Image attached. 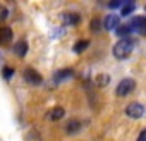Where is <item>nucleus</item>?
I'll list each match as a JSON object with an SVG mask.
<instances>
[{"label":"nucleus","mask_w":146,"mask_h":141,"mask_svg":"<svg viewBox=\"0 0 146 141\" xmlns=\"http://www.w3.org/2000/svg\"><path fill=\"white\" fill-rule=\"evenodd\" d=\"M72 74H74V70H72V69H60V70H57V72L53 74V81L55 83H62L64 79L70 78Z\"/></svg>","instance_id":"8"},{"label":"nucleus","mask_w":146,"mask_h":141,"mask_svg":"<svg viewBox=\"0 0 146 141\" xmlns=\"http://www.w3.org/2000/svg\"><path fill=\"white\" fill-rule=\"evenodd\" d=\"M79 129H81V122H79V120H69L67 126H65V131H67L69 134H74V132H78Z\"/></svg>","instance_id":"11"},{"label":"nucleus","mask_w":146,"mask_h":141,"mask_svg":"<svg viewBox=\"0 0 146 141\" xmlns=\"http://www.w3.org/2000/svg\"><path fill=\"white\" fill-rule=\"evenodd\" d=\"M132 50H134V40H131V38H122V40L117 41L115 47H113V57L119 59V60L127 59V57L132 53Z\"/></svg>","instance_id":"1"},{"label":"nucleus","mask_w":146,"mask_h":141,"mask_svg":"<svg viewBox=\"0 0 146 141\" xmlns=\"http://www.w3.org/2000/svg\"><path fill=\"white\" fill-rule=\"evenodd\" d=\"M91 31H100V19L91 21Z\"/></svg>","instance_id":"19"},{"label":"nucleus","mask_w":146,"mask_h":141,"mask_svg":"<svg viewBox=\"0 0 146 141\" xmlns=\"http://www.w3.org/2000/svg\"><path fill=\"white\" fill-rule=\"evenodd\" d=\"M117 7H122V2H112L110 4V9H117Z\"/></svg>","instance_id":"21"},{"label":"nucleus","mask_w":146,"mask_h":141,"mask_svg":"<svg viewBox=\"0 0 146 141\" xmlns=\"http://www.w3.org/2000/svg\"><path fill=\"white\" fill-rule=\"evenodd\" d=\"M143 114H144V107L137 102H132L125 107V115L131 117V119H141Z\"/></svg>","instance_id":"3"},{"label":"nucleus","mask_w":146,"mask_h":141,"mask_svg":"<svg viewBox=\"0 0 146 141\" xmlns=\"http://www.w3.org/2000/svg\"><path fill=\"white\" fill-rule=\"evenodd\" d=\"M115 31H117V35H119V36H127V35L132 31V28H131V26H119Z\"/></svg>","instance_id":"16"},{"label":"nucleus","mask_w":146,"mask_h":141,"mask_svg":"<svg viewBox=\"0 0 146 141\" xmlns=\"http://www.w3.org/2000/svg\"><path fill=\"white\" fill-rule=\"evenodd\" d=\"M134 9H136V4H134V2H125V4H122V7H120V14H122V16H129V14L134 12Z\"/></svg>","instance_id":"15"},{"label":"nucleus","mask_w":146,"mask_h":141,"mask_svg":"<svg viewBox=\"0 0 146 141\" xmlns=\"http://www.w3.org/2000/svg\"><path fill=\"white\" fill-rule=\"evenodd\" d=\"M144 9H146V5H144Z\"/></svg>","instance_id":"22"},{"label":"nucleus","mask_w":146,"mask_h":141,"mask_svg":"<svg viewBox=\"0 0 146 141\" xmlns=\"http://www.w3.org/2000/svg\"><path fill=\"white\" fill-rule=\"evenodd\" d=\"M62 21H64L65 26H76V24L81 21V17H79V14H76V12H65V14L62 16Z\"/></svg>","instance_id":"7"},{"label":"nucleus","mask_w":146,"mask_h":141,"mask_svg":"<svg viewBox=\"0 0 146 141\" xmlns=\"http://www.w3.org/2000/svg\"><path fill=\"white\" fill-rule=\"evenodd\" d=\"M88 45H90V40H79V41H76L74 47H72V50H74V53H83L88 48Z\"/></svg>","instance_id":"12"},{"label":"nucleus","mask_w":146,"mask_h":141,"mask_svg":"<svg viewBox=\"0 0 146 141\" xmlns=\"http://www.w3.org/2000/svg\"><path fill=\"white\" fill-rule=\"evenodd\" d=\"M137 141H146V129H143V131H141V134H139Z\"/></svg>","instance_id":"20"},{"label":"nucleus","mask_w":146,"mask_h":141,"mask_svg":"<svg viewBox=\"0 0 146 141\" xmlns=\"http://www.w3.org/2000/svg\"><path fill=\"white\" fill-rule=\"evenodd\" d=\"M14 52H16V55H17V57H24V55L28 53V43H26L24 40L17 41V43L14 45Z\"/></svg>","instance_id":"10"},{"label":"nucleus","mask_w":146,"mask_h":141,"mask_svg":"<svg viewBox=\"0 0 146 141\" xmlns=\"http://www.w3.org/2000/svg\"><path fill=\"white\" fill-rule=\"evenodd\" d=\"M12 29L9 26H2L0 28V43H9L12 41Z\"/></svg>","instance_id":"9"},{"label":"nucleus","mask_w":146,"mask_h":141,"mask_svg":"<svg viewBox=\"0 0 146 141\" xmlns=\"http://www.w3.org/2000/svg\"><path fill=\"white\" fill-rule=\"evenodd\" d=\"M132 29H137L139 33H146V17H143V16H136L132 21H131V24H129Z\"/></svg>","instance_id":"6"},{"label":"nucleus","mask_w":146,"mask_h":141,"mask_svg":"<svg viewBox=\"0 0 146 141\" xmlns=\"http://www.w3.org/2000/svg\"><path fill=\"white\" fill-rule=\"evenodd\" d=\"M108 83H110V76H108V74H98V76L95 78V84L100 86V88H105Z\"/></svg>","instance_id":"13"},{"label":"nucleus","mask_w":146,"mask_h":141,"mask_svg":"<svg viewBox=\"0 0 146 141\" xmlns=\"http://www.w3.org/2000/svg\"><path fill=\"white\" fill-rule=\"evenodd\" d=\"M120 26V17L117 16V14H108L107 17H105V23H103V28L105 29H117Z\"/></svg>","instance_id":"5"},{"label":"nucleus","mask_w":146,"mask_h":141,"mask_svg":"<svg viewBox=\"0 0 146 141\" xmlns=\"http://www.w3.org/2000/svg\"><path fill=\"white\" fill-rule=\"evenodd\" d=\"M64 115H65V110H64L62 107H55V108L50 110V119H52V120H60Z\"/></svg>","instance_id":"14"},{"label":"nucleus","mask_w":146,"mask_h":141,"mask_svg":"<svg viewBox=\"0 0 146 141\" xmlns=\"http://www.w3.org/2000/svg\"><path fill=\"white\" fill-rule=\"evenodd\" d=\"M24 79H26L29 84H33V86H38V84L43 83L41 74L38 72V70H35L33 67H26V70H24Z\"/></svg>","instance_id":"4"},{"label":"nucleus","mask_w":146,"mask_h":141,"mask_svg":"<svg viewBox=\"0 0 146 141\" xmlns=\"http://www.w3.org/2000/svg\"><path fill=\"white\" fill-rule=\"evenodd\" d=\"M134 88H136L134 79L125 78V79H122V81L119 83V86H117L115 93H117V96H127L129 93H132V91H134Z\"/></svg>","instance_id":"2"},{"label":"nucleus","mask_w":146,"mask_h":141,"mask_svg":"<svg viewBox=\"0 0 146 141\" xmlns=\"http://www.w3.org/2000/svg\"><path fill=\"white\" fill-rule=\"evenodd\" d=\"M7 17H9V11H7V7L0 4V21H5Z\"/></svg>","instance_id":"17"},{"label":"nucleus","mask_w":146,"mask_h":141,"mask_svg":"<svg viewBox=\"0 0 146 141\" xmlns=\"http://www.w3.org/2000/svg\"><path fill=\"white\" fill-rule=\"evenodd\" d=\"M14 76V69L12 67H4V78L5 79H11Z\"/></svg>","instance_id":"18"}]
</instances>
